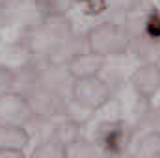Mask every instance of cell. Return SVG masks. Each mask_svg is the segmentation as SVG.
I'll return each mask as SVG.
<instances>
[{
    "instance_id": "obj_1",
    "label": "cell",
    "mask_w": 160,
    "mask_h": 158,
    "mask_svg": "<svg viewBox=\"0 0 160 158\" xmlns=\"http://www.w3.org/2000/svg\"><path fill=\"white\" fill-rule=\"evenodd\" d=\"M9 84H11V75L6 69H0V93H4Z\"/></svg>"
}]
</instances>
